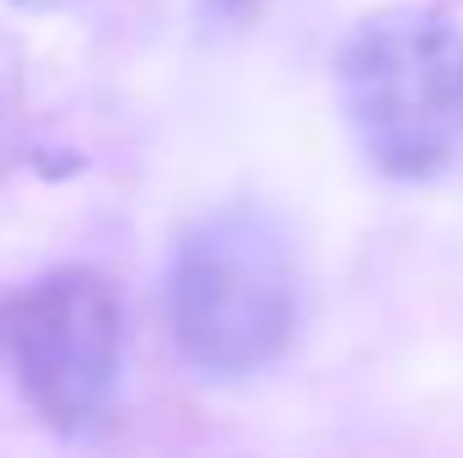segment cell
<instances>
[{"instance_id":"277c9868","label":"cell","mask_w":463,"mask_h":458,"mask_svg":"<svg viewBox=\"0 0 463 458\" xmlns=\"http://www.w3.org/2000/svg\"><path fill=\"white\" fill-rule=\"evenodd\" d=\"M16 5H38V11H49V5H71V0H16Z\"/></svg>"},{"instance_id":"6da1fadb","label":"cell","mask_w":463,"mask_h":458,"mask_svg":"<svg viewBox=\"0 0 463 458\" xmlns=\"http://www.w3.org/2000/svg\"><path fill=\"white\" fill-rule=\"evenodd\" d=\"M167 319L184 361L205 377L269 367L297 329V259L286 227L253 200L200 216L173 253Z\"/></svg>"},{"instance_id":"7a4b0ae2","label":"cell","mask_w":463,"mask_h":458,"mask_svg":"<svg viewBox=\"0 0 463 458\" xmlns=\"http://www.w3.org/2000/svg\"><path fill=\"white\" fill-rule=\"evenodd\" d=\"M340 103L388 178H437L463 151V33L437 11H383L350 33Z\"/></svg>"},{"instance_id":"3957f363","label":"cell","mask_w":463,"mask_h":458,"mask_svg":"<svg viewBox=\"0 0 463 458\" xmlns=\"http://www.w3.org/2000/svg\"><path fill=\"white\" fill-rule=\"evenodd\" d=\"M16 377L54 432H87L114 410L124 372V308L103 270L65 264L16 308Z\"/></svg>"}]
</instances>
